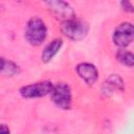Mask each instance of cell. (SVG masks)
I'll list each match as a JSON object with an SVG mask.
<instances>
[{
  "mask_svg": "<svg viewBox=\"0 0 134 134\" xmlns=\"http://www.w3.org/2000/svg\"><path fill=\"white\" fill-rule=\"evenodd\" d=\"M124 91H125V82L122 77L116 73H112L108 75L103 82L100 87V93L106 97H109L115 94L116 92H124Z\"/></svg>",
  "mask_w": 134,
  "mask_h": 134,
  "instance_id": "52a82bcc",
  "label": "cell"
},
{
  "mask_svg": "<svg viewBox=\"0 0 134 134\" xmlns=\"http://www.w3.org/2000/svg\"><path fill=\"white\" fill-rule=\"evenodd\" d=\"M52 86L53 84L50 81H39L22 86L19 89V94L25 99L41 98L49 95Z\"/></svg>",
  "mask_w": 134,
  "mask_h": 134,
  "instance_id": "277c9868",
  "label": "cell"
},
{
  "mask_svg": "<svg viewBox=\"0 0 134 134\" xmlns=\"http://www.w3.org/2000/svg\"><path fill=\"white\" fill-rule=\"evenodd\" d=\"M75 71L80 79L88 86H93L98 80V69L96 66L89 62H81L75 66Z\"/></svg>",
  "mask_w": 134,
  "mask_h": 134,
  "instance_id": "ba28073f",
  "label": "cell"
},
{
  "mask_svg": "<svg viewBox=\"0 0 134 134\" xmlns=\"http://www.w3.org/2000/svg\"><path fill=\"white\" fill-rule=\"evenodd\" d=\"M20 71V66L16 62L0 57V74H3L5 76H15L18 75Z\"/></svg>",
  "mask_w": 134,
  "mask_h": 134,
  "instance_id": "30bf717a",
  "label": "cell"
},
{
  "mask_svg": "<svg viewBox=\"0 0 134 134\" xmlns=\"http://www.w3.org/2000/svg\"><path fill=\"white\" fill-rule=\"evenodd\" d=\"M49 10L58 18L63 20L71 19L75 17V12L72 6L65 0H42Z\"/></svg>",
  "mask_w": 134,
  "mask_h": 134,
  "instance_id": "8992f818",
  "label": "cell"
},
{
  "mask_svg": "<svg viewBox=\"0 0 134 134\" xmlns=\"http://www.w3.org/2000/svg\"><path fill=\"white\" fill-rule=\"evenodd\" d=\"M61 31L67 39L73 42H79L88 36L90 31V24L85 20H81L74 17L62 21Z\"/></svg>",
  "mask_w": 134,
  "mask_h": 134,
  "instance_id": "7a4b0ae2",
  "label": "cell"
},
{
  "mask_svg": "<svg viewBox=\"0 0 134 134\" xmlns=\"http://www.w3.org/2000/svg\"><path fill=\"white\" fill-rule=\"evenodd\" d=\"M120 7L126 13H133V4L131 0H120Z\"/></svg>",
  "mask_w": 134,
  "mask_h": 134,
  "instance_id": "7c38bea8",
  "label": "cell"
},
{
  "mask_svg": "<svg viewBox=\"0 0 134 134\" xmlns=\"http://www.w3.org/2000/svg\"><path fill=\"white\" fill-rule=\"evenodd\" d=\"M48 28L43 19L38 16L30 17L25 25L24 38L26 42L31 46H40L46 40Z\"/></svg>",
  "mask_w": 134,
  "mask_h": 134,
  "instance_id": "6da1fadb",
  "label": "cell"
},
{
  "mask_svg": "<svg viewBox=\"0 0 134 134\" xmlns=\"http://www.w3.org/2000/svg\"><path fill=\"white\" fill-rule=\"evenodd\" d=\"M134 39V27L132 22L119 23L112 32V42L118 48H127L130 46Z\"/></svg>",
  "mask_w": 134,
  "mask_h": 134,
  "instance_id": "5b68a950",
  "label": "cell"
},
{
  "mask_svg": "<svg viewBox=\"0 0 134 134\" xmlns=\"http://www.w3.org/2000/svg\"><path fill=\"white\" fill-rule=\"evenodd\" d=\"M0 133H2V134L10 133V129H9V127H8L6 124H2V122H0Z\"/></svg>",
  "mask_w": 134,
  "mask_h": 134,
  "instance_id": "4fadbf2b",
  "label": "cell"
},
{
  "mask_svg": "<svg viewBox=\"0 0 134 134\" xmlns=\"http://www.w3.org/2000/svg\"><path fill=\"white\" fill-rule=\"evenodd\" d=\"M115 59L116 61H118L121 65L128 67V68H132L134 65V55L133 52L126 49V48H118V50L115 53Z\"/></svg>",
  "mask_w": 134,
  "mask_h": 134,
  "instance_id": "8fae6325",
  "label": "cell"
},
{
  "mask_svg": "<svg viewBox=\"0 0 134 134\" xmlns=\"http://www.w3.org/2000/svg\"><path fill=\"white\" fill-rule=\"evenodd\" d=\"M63 46V40L61 38H54L51 40L42 50L41 53V61L44 64H48L52 61V59L59 53Z\"/></svg>",
  "mask_w": 134,
  "mask_h": 134,
  "instance_id": "9c48e42d",
  "label": "cell"
},
{
  "mask_svg": "<svg viewBox=\"0 0 134 134\" xmlns=\"http://www.w3.org/2000/svg\"><path fill=\"white\" fill-rule=\"evenodd\" d=\"M51 102L61 110L68 111L72 106V91L67 83L60 82L53 84L52 89L49 93Z\"/></svg>",
  "mask_w": 134,
  "mask_h": 134,
  "instance_id": "3957f363",
  "label": "cell"
}]
</instances>
